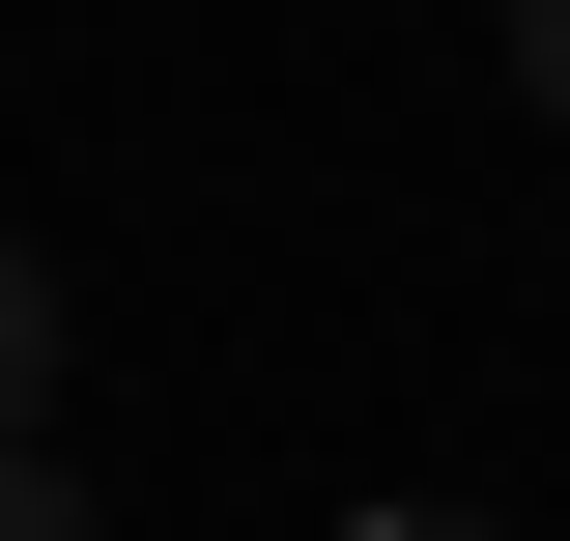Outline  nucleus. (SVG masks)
Returning <instances> with one entry per match:
<instances>
[{
  "instance_id": "obj_1",
  "label": "nucleus",
  "mask_w": 570,
  "mask_h": 541,
  "mask_svg": "<svg viewBox=\"0 0 570 541\" xmlns=\"http://www.w3.org/2000/svg\"><path fill=\"white\" fill-rule=\"evenodd\" d=\"M29 400H58V285H29V228H0V456H29Z\"/></svg>"
},
{
  "instance_id": "obj_2",
  "label": "nucleus",
  "mask_w": 570,
  "mask_h": 541,
  "mask_svg": "<svg viewBox=\"0 0 570 541\" xmlns=\"http://www.w3.org/2000/svg\"><path fill=\"white\" fill-rule=\"evenodd\" d=\"M0 541H86V484H58V456H0Z\"/></svg>"
},
{
  "instance_id": "obj_3",
  "label": "nucleus",
  "mask_w": 570,
  "mask_h": 541,
  "mask_svg": "<svg viewBox=\"0 0 570 541\" xmlns=\"http://www.w3.org/2000/svg\"><path fill=\"white\" fill-rule=\"evenodd\" d=\"M513 86H542V115H570V0H542V29H513Z\"/></svg>"
},
{
  "instance_id": "obj_4",
  "label": "nucleus",
  "mask_w": 570,
  "mask_h": 541,
  "mask_svg": "<svg viewBox=\"0 0 570 541\" xmlns=\"http://www.w3.org/2000/svg\"><path fill=\"white\" fill-rule=\"evenodd\" d=\"M371 541H513V513H371Z\"/></svg>"
}]
</instances>
